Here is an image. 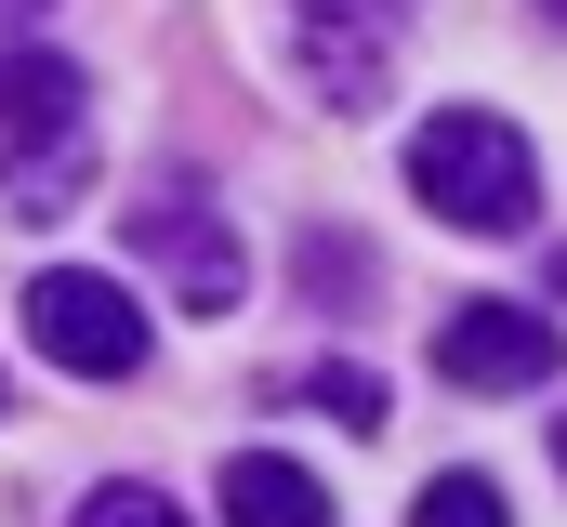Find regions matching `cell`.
Instances as JSON below:
<instances>
[{"mask_svg": "<svg viewBox=\"0 0 567 527\" xmlns=\"http://www.w3.org/2000/svg\"><path fill=\"white\" fill-rule=\"evenodd\" d=\"M27 343L53 370H80V383H133L145 370V303L120 277H93V264H53V277H27Z\"/></svg>", "mask_w": 567, "mask_h": 527, "instance_id": "cell-2", "label": "cell"}, {"mask_svg": "<svg viewBox=\"0 0 567 527\" xmlns=\"http://www.w3.org/2000/svg\"><path fill=\"white\" fill-rule=\"evenodd\" d=\"M0 132H13V145L80 132V66H66V53H0Z\"/></svg>", "mask_w": 567, "mask_h": 527, "instance_id": "cell-8", "label": "cell"}, {"mask_svg": "<svg viewBox=\"0 0 567 527\" xmlns=\"http://www.w3.org/2000/svg\"><path fill=\"white\" fill-rule=\"evenodd\" d=\"M555 462H567V422H555Z\"/></svg>", "mask_w": 567, "mask_h": 527, "instance_id": "cell-13", "label": "cell"}, {"mask_svg": "<svg viewBox=\"0 0 567 527\" xmlns=\"http://www.w3.org/2000/svg\"><path fill=\"white\" fill-rule=\"evenodd\" d=\"M133 264H145V277H172V303H185V317H238V290H251V264H238L225 211H212L198 185L133 198Z\"/></svg>", "mask_w": 567, "mask_h": 527, "instance_id": "cell-3", "label": "cell"}, {"mask_svg": "<svg viewBox=\"0 0 567 527\" xmlns=\"http://www.w3.org/2000/svg\"><path fill=\"white\" fill-rule=\"evenodd\" d=\"M435 370L462 395H515V383H555L567 343H555V317H528V303H462L435 330Z\"/></svg>", "mask_w": 567, "mask_h": 527, "instance_id": "cell-4", "label": "cell"}, {"mask_svg": "<svg viewBox=\"0 0 567 527\" xmlns=\"http://www.w3.org/2000/svg\"><path fill=\"white\" fill-rule=\"evenodd\" d=\"M410 0H290V53L317 66L330 106H370L383 93V40H396Z\"/></svg>", "mask_w": 567, "mask_h": 527, "instance_id": "cell-5", "label": "cell"}, {"mask_svg": "<svg viewBox=\"0 0 567 527\" xmlns=\"http://www.w3.org/2000/svg\"><path fill=\"white\" fill-rule=\"evenodd\" d=\"M410 527H515V502H502L488 475H435L423 502H410Z\"/></svg>", "mask_w": 567, "mask_h": 527, "instance_id": "cell-9", "label": "cell"}, {"mask_svg": "<svg viewBox=\"0 0 567 527\" xmlns=\"http://www.w3.org/2000/svg\"><path fill=\"white\" fill-rule=\"evenodd\" d=\"M80 185H93V132H53V145H13V158H0V211H13V225L80 211Z\"/></svg>", "mask_w": 567, "mask_h": 527, "instance_id": "cell-7", "label": "cell"}, {"mask_svg": "<svg viewBox=\"0 0 567 527\" xmlns=\"http://www.w3.org/2000/svg\"><path fill=\"white\" fill-rule=\"evenodd\" d=\"M225 527H330V488L278 448H238L225 462Z\"/></svg>", "mask_w": 567, "mask_h": 527, "instance_id": "cell-6", "label": "cell"}, {"mask_svg": "<svg viewBox=\"0 0 567 527\" xmlns=\"http://www.w3.org/2000/svg\"><path fill=\"white\" fill-rule=\"evenodd\" d=\"M542 13H555V27H567V0H542Z\"/></svg>", "mask_w": 567, "mask_h": 527, "instance_id": "cell-12", "label": "cell"}, {"mask_svg": "<svg viewBox=\"0 0 567 527\" xmlns=\"http://www.w3.org/2000/svg\"><path fill=\"white\" fill-rule=\"evenodd\" d=\"M410 198L435 225H462V238H515L542 211V158H528V132H502L488 106H435L410 132Z\"/></svg>", "mask_w": 567, "mask_h": 527, "instance_id": "cell-1", "label": "cell"}, {"mask_svg": "<svg viewBox=\"0 0 567 527\" xmlns=\"http://www.w3.org/2000/svg\"><path fill=\"white\" fill-rule=\"evenodd\" d=\"M66 527H185V515H172L158 488H133V475H120V488H93V502H80Z\"/></svg>", "mask_w": 567, "mask_h": 527, "instance_id": "cell-11", "label": "cell"}, {"mask_svg": "<svg viewBox=\"0 0 567 527\" xmlns=\"http://www.w3.org/2000/svg\"><path fill=\"white\" fill-rule=\"evenodd\" d=\"M303 409H330V422H343V435H370V422H383V383H370V370H303Z\"/></svg>", "mask_w": 567, "mask_h": 527, "instance_id": "cell-10", "label": "cell"}]
</instances>
